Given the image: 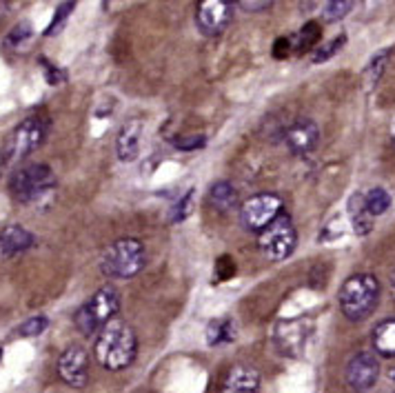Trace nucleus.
Wrapping results in <instances>:
<instances>
[{
    "instance_id": "423d86ee",
    "label": "nucleus",
    "mask_w": 395,
    "mask_h": 393,
    "mask_svg": "<svg viewBox=\"0 0 395 393\" xmlns=\"http://www.w3.org/2000/svg\"><path fill=\"white\" fill-rule=\"evenodd\" d=\"M121 311V293L116 291V287L104 285L93 293L89 300L80 304V309L74 316V322L82 336H93L98 331L114 320Z\"/></svg>"
},
{
    "instance_id": "cd10ccee",
    "label": "nucleus",
    "mask_w": 395,
    "mask_h": 393,
    "mask_svg": "<svg viewBox=\"0 0 395 393\" xmlns=\"http://www.w3.org/2000/svg\"><path fill=\"white\" fill-rule=\"evenodd\" d=\"M47 327H49V320H47L45 316H33V318H29V320H25L20 325L18 334L22 338H36V336H40Z\"/></svg>"
},
{
    "instance_id": "a211bd4d",
    "label": "nucleus",
    "mask_w": 395,
    "mask_h": 393,
    "mask_svg": "<svg viewBox=\"0 0 395 393\" xmlns=\"http://www.w3.org/2000/svg\"><path fill=\"white\" fill-rule=\"evenodd\" d=\"M207 200H209V205L215 209V212L226 214L238 205V191H235V187L231 185V182L220 180V182H215V185H211Z\"/></svg>"
},
{
    "instance_id": "7c9ffc66",
    "label": "nucleus",
    "mask_w": 395,
    "mask_h": 393,
    "mask_svg": "<svg viewBox=\"0 0 395 393\" xmlns=\"http://www.w3.org/2000/svg\"><path fill=\"white\" fill-rule=\"evenodd\" d=\"M291 40L289 38H278L273 45V56L278 60H284L286 56H291Z\"/></svg>"
},
{
    "instance_id": "4be33fe9",
    "label": "nucleus",
    "mask_w": 395,
    "mask_h": 393,
    "mask_svg": "<svg viewBox=\"0 0 395 393\" xmlns=\"http://www.w3.org/2000/svg\"><path fill=\"white\" fill-rule=\"evenodd\" d=\"M33 43V29L29 22H20L14 29L7 34L5 38V49L11 54H25Z\"/></svg>"
},
{
    "instance_id": "f3484780",
    "label": "nucleus",
    "mask_w": 395,
    "mask_h": 393,
    "mask_svg": "<svg viewBox=\"0 0 395 393\" xmlns=\"http://www.w3.org/2000/svg\"><path fill=\"white\" fill-rule=\"evenodd\" d=\"M235 338H238V327H235V320H231V318H218V320H211L207 327V345L209 347L231 345Z\"/></svg>"
},
{
    "instance_id": "6ab92c4d",
    "label": "nucleus",
    "mask_w": 395,
    "mask_h": 393,
    "mask_svg": "<svg viewBox=\"0 0 395 393\" xmlns=\"http://www.w3.org/2000/svg\"><path fill=\"white\" fill-rule=\"evenodd\" d=\"M349 212H351V225L357 236H366L371 229L375 227V218L366 212L364 207V193H353L351 202H349Z\"/></svg>"
},
{
    "instance_id": "7ed1b4c3",
    "label": "nucleus",
    "mask_w": 395,
    "mask_h": 393,
    "mask_svg": "<svg viewBox=\"0 0 395 393\" xmlns=\"http://www.w3.org/2000/svg\"><path fill=\"white\" fill-rule=\"evenodd\" d=\"M340 309L351 322H362L380 302V282L371 274H355L340 289Z\"/></svg>"
},
{
    "instance_id": "473e14b6",
    "label": "nucleus",
    "mask_w": 395,
    "mask_h": 393,
    "mask_svg": "<svg viewBox=\"0 0 395 393\" xmlns=\"http://www.w3.org/2000/svg\"><path fill=\"white\" fill-rule=\"evenodd\" d=\"M389 289H391V296L395 298V269L391 272V278H389Z\"/></svg>"
},
{
    "instance_id": "2f4dec72",
    "label": "nucleus",
    "mask_w": 395,
    "mask_h": 393,
    "mask_svg": "<svg viewBox=\"0 0 395 393\" xmlns=\"http://www.w3.org/2000/svg\"><path fill=\"white\" fill-rule=\"evenodd\" d=\"M235 5H240L247 11H260V9H269L273 3H269V0H260V3H235Z\"/></svg>"
},
{
    "instance_id": "c85d7f7f",
    "label": "nucleus",
    "mask_w": 395,
    "mask_h": 393,
    "mask_svg": "<svg viewBox=\"0 0 395 393\" xmlns=\"http://www.w3.org/2000/svg\"><path fill=\"white\" fill-rule=\"evenodd\" d=\"M344 43H346V36L344 34H340V36H335V38L331 40V43H327V45H322L318 52L313 54V63H325V60H329L331 56H335L340 52V49L344 47Z\"/></svg>"
},
{
    "instance_id": "6e6552de",
    "label": "nucleus",
    "mask_w": 395,
    "mask_h": 393,
    "mask_svg": "<svg viewBox=\"0 0 395 393\" xmlns=\"http://www.w3.org/2000/svg\"><path fill=\"white\" fill-rule=\"evenodd\" d=\"M282 214V198L275 193H256L240 207V223L247 231H262Z\"/></svg>"
},
{
    "instance_id": "20e7f679",
    "label": "nucleus",
    "mask_w": 395,
    "mask_h": 393,
    "mask_svg": "<svg viewBox=\"0 0 395 393\" xmlns=\"http://www.w3.org/2000/svg\"><path fill=\"white\" fill-rule=\"evenodd\" d=\"M147 262V249L138 238H121L102 251L100 269L107 278L129 280L142 272Z\"/></svg>"
},
{
    "instance_id": "393cba45",
    "label": "nucleus",
    "mask_w": 395,
    "mask_h": 393,
    "mask_svg": "<svg viewBox=\"0 0 395 393\" xmlns=\"http://www.w3.org/2000/svg\"><path fill=\"white\" fill-rule=\"evenodd\" d=\"M353 5H355L353 0H329V3H325V7H322V18L335 22L349 14Z\"/></svg>"
},
{
    "instance_id": "f257e3e1",
    "label": "nucleus",
    "mask_w": 395,
    "mask_h": 393,
    "mask_svg": "<svg viewBox=\"0 0 395 393\" xmlns=\"http://www.w3.org/2000/svg\"><path fill=\"white\" fill-rule=\"evenodd\" d=\"M138 353V338L136 331L123 318H114L107 322L95 338L93 355L98 364L107 371H123L134 364Z\"/></svg>"
},
{
    "instance_id": "4468645a",
    "label": "nucleus",
    "mask_w": 395,
    "mask_h": 393,
    "mask_svg": "<svg viewBox=\"0 0 395 393\" xmlns=\"http://www.w3.org/2000/svg\"><path fill=\"white\" fill-rule=\"evenodd\" d=\"M262 378L260 371L251 364H235L229 369L224 383L220 387V393H260Z\"/></svg>"
},
{
    "instance_id": "c756f323",
    "label": "nucleus",
    "mask_w": 395,
    "mask_h": 393,
    "mask_svg": "<svg viewBox=\"0 0 395 393\" xmlns=\"http://www.w3.org/2000/svg\"><path fill=\"white\" fill-rule=\"evenodd\" d=\"M176 149H180V151H194V149H202V147L207 144V138L198 136V133H194V136H180V138H176Z\"/></svg>"
},
{
    "instance_id": "39448f33",
    "label": "nucleus",
    "mask_w": 395,
    "mask_h": 393,
    "mask_svg": "<svg viewBox=\"0 0 395 393\" xmlns=\"http://www.w3.org/2000/svg\"><path fill=\"white\" fill-rule=\"evenodd\" d=\"M47 131H49V120L45 116H29L14 127V131L5 138L0 147V156H3L5 167L18 165L31 156L42 144Z\"/></svg>"
},
{
    "instance_id": "bb28decb",
    "label": "nucleus",
    "mask_w": 395,
    "mask_h": 393,
    "mask_svg": "<svg viewBox=\"0 0 395 393\" xmlns=\"http://www.w3.org/2000/svg\"><path fill=\"white\" fill-rule=\"evenodd\" d=\"M389 54H391V49H385V52H380V54H375L373 58H371V63L366 67V80H369V84H375L380 80L382 71H385L387 60H389L387 58Z\"/></svg>"
},
{
    "instance_id": "1a4fd4ad",
    "label": "nucleus",
    "mask_w": 395,
    "mask_h": 393,
    "mask_svg": "<svg viewBox=\"0 0 395 393\" xmlns=\"http://www.w3.org/2000/svg\"><path fill=\"white\" fill-rule=\"evenodd\" d=\"M235 3L231 0H202L196 9V22L198 29L213 38V36H220L233 18Z\"/></svg>"
},
{
    "instance_id": "b1692460",
    "label": "nucleus",
    "mask_w": 395,
    "mask_h": 393,
    "mask_svg": "<svg viewBox=\"0 0 395 393\" xmlns=\"http://www.w3.org/2000/svg\"><path fill=\"white\" fill-rule=\"evenodd\" d=\"M194 195L196 191L194 189H189L183 198H178L171 207V212H169V220L171 223H185V220L189 218V214L194 212Z\"/></svg>"
},
{
    "instance_id": "0eeeda50",
    "label": "nucleus",
    "mask_w": 395,
    "mask_h": 393,
    "mask_svg": "<svg viewBox=\"0 0 395 393\" xmlns=\"http://www.w3.org/2000/svg\"><path fill=\"white\" fill-rule=\"evenodd\" d=\"M295 244H297V231L289 214H280L258 236V249L271 262L286 260L295 251Z\"/></svg>"
},
{
    "instance_id": "9d476101",
    "label": "nucleus",
    "mask_w": 395,
    "mask_h": 393,
    "mask_svg": "<svg viewBox=\"0 0 395 393\" xmlns=\"http://www.w3.org/2000/svg\"><path fill=\"white\" fill-rule=\"evenodd\" d=\"M58 376L71 389H82L89 383V353L85 347L71 345L58 358Z\"/></svg>"
},
{
    "instance_id": "f8f14e48",
    "label": "nucleus",
    "mask_w": 395,
    "mask_h": 393,
    "mask_svg": "<svg viewBox=\"0 0 395 393\" xmlns=\"http://www.w3.org/2000/svg\"><path fill=\"white\" fill-rule=\"evenodd\" d=\"M309 340V325L304 320H282L273 329V345L278 347L282 355L295 358L307 347Z\"/></svg>"
},
{
    "instance_id": "c9c22d12",
    "label": "nucleus",
    "mask_w": 395,
    "mask_h": 393,
    "mask_svg": "<svg viewBox=\"0 0 395 393\" xmlns=\"http://www.w3.org/2000/svg\"><path fill=\"white\" fill-rule=\"evenodd\" d=\"M0 358H3V351H0Z\"/></svg>"
},
{
    "instance_id": "412c9836",
    "label": "nucleus",
    "mask_w": 395,
    "mask_h": 393,
    "mask_svg": "<svg viewBox=\"0 0 395 393\" xmlns=\"http://www.w3.org/2000/svg\"><path fill=\"white\" fill-rule=\"evenodd\" d=\"M320 38H322V27H320V24H318V22H307L300 31L293 34V36H289L291 52H293L295 56H300V54L309 52V49L313 47Z\"/></svg>"
},
{
    "instance_id": "5701e85b",
    "label": "nucleus",
    "mask_w": 395,
    "mask_h": 393,
    "mask_svg": "<svg viewBox=\"0 0 395 393\" xmlns=\"http://www.w3.org/2000/svg\"><path fill=\"white\" fill-rule=\"evenodd\" d=\"M364 207H366V212L378 218L387 212V209L391 207V195L387 189H382V187H373V189H369L364 193Z\"/></svg>"
},
{
    "instance_id": "a878e982",
    "label": "nucleus",
    "mask_w": 395,
    "mask_h": 393,
    "mask_svg": "<svg viewBox=\"0 0 395 393\" xmlns=\"http://www.w3.org/2000/svg\"><path fill=\"white\" fill-rule=\"evenodd\" d=\"M74 9H76V3H61V5H58L56 14H54V20H52L49 27H47L45 36H54V34L61 31L67 24V18L74 14Z\"/></svg>"
},
{
    "instance_id": "f03ea898",
    "label": "nucleus",
    "mask_w": 395,
    "mask_h": 393,
    "mask_svg": "<svg viewBox=\"0 0 395 393\" xmlns=\"http://www.w3.org/2000/svg\"><path fill=\"white\" fill-rule=\"evenodd\" d=\"M58 187V178L54 169L45 163H31L20 167L9 180V191L14 200L20 205H40L42 200H49Z\"/></svg>"
},
{
    "instance_id": "f704fd0d",
    "label": "nucleus",
    "mask_w": 395,
    "mask_h": 393,
    "mask_svg": "<svg viewBox=\"0 0 395 393\" xmlns=\"http://www.w3.org/2000/svg\"><path fill=\"white\" fill-rule=\"evenodd\" d=\"M393 142H395V125H393Z\"/></svg>"
},
{
    "instance_id": "dca6fc26",
    "label": "nucleus",
    "mask_w": 395,
    "mask_h": 393,
    "mask_svg": "<svg viewBox=\"0 0 395 393\" xmlns=\"http://www.w3.org/2000/svg\"><path fill=\"white\" fill-rule=\"evenodd\" d=\"M33 233L27 231L25 227L11 225L0 231V258H14L18 253H25L27 249L33 247Z\"/></svg>"
},
{
    "instance_id": "aec40b11",
    "label": "nucleus",
    "mask_w": 395,
    "mask_h": 393,
    "mask_svg": "<svg viewBox=\"0 0 395 393\" xmlns=\"http://www.w3.org/2000/svg\"><path fill=\"white\" fill-rule=\"evenodd\" d=\"M373 347L385 358H395V318L382 320L373 329Z\"/></svg>"
},
{
    "instance_id": "2eb2a0df",
    "label": "nucleus",
    "mask_w": 395,
    "mask_h": 393,
    "mask_svg": "<svg viewBox=\"0 0 395 393\" xmlns=\"http://www.w3.org/2000/svg\"><path fill=\"white\" fill-rule=\"evenodd\" d=\"M140 142H142V122L138 118L127 120L121 127V131H118V138H116L118 158H121L123 163L136 161L140 154Z\"/></svg>"
},
{
    "instance_id": "72a5a7b5",
    "label": "nucleus",
    "mask_w": 395,
    "mask_h": 393,
    "mask_svg": "<svg viewBox=\"0 0 395 393\" xmlns=\"http://www.w3.org/2000/svg\"><path fill=\"white\" fill-rule=\"evenodd\" d=\"M3 169H5V163H3V156H0V174H3Z\"/></svg>"
},
{
    "instance_id": "9b49d317",
    "label": "nucleus",
    "mask_w": 395,
    "mask_h": 393,
    "mask_svg": "<svg viewBox=\"0 0 395 393\" xmlns=\"http://www.w3.org/2000/svg\"><path fill=\"white\" fill-rule=\"evenodd\" d=\"M380 378V360L375 353L360 351L346 364V383L357 393L373 389Z\"/></svg>"
},
{
    "instance_id": "ddd939ff",
    "label": "nucleus",
    "mask_w": 395,
    "mask_h": 393,
    "mask_svg": "<svg viewBox=\"0 0 395 393\" xmlns=\"http://www.w3.org/2000/svg\"><path fill=\"white\" fill-rule=\"evenodd\" d=\"M318 140H320V129L309 118L295 120L293 125H289L282 131V142L293 156H304L309 151H313Z\"/></svg>"
}]
</instances>
